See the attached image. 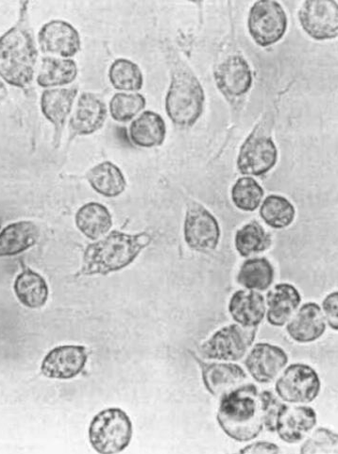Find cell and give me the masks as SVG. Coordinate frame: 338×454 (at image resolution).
Here are the masks:
<instances>
[{
  "label": "cell",
  "instance_id": "obj_1",
  "mask_svg": "<svg viewBox=\"0 0 338 454\" xmlns=\"http://www.w3.org/2000/svg\"><path fill=\"white\" fill-rule=\"evenodd\" d=\"M27 5L28 3L22 4L18 24L0 37V79L21 90L32 84L38 59Z\"/></svg>",
  "mask_w": 338,
  "mask_h": 454
},
{
  "label": "cell",
  "instance_id": "obj_2",
  "mask_svg": "<svg viewBox=\"0 0 338 454\" xmlns=\"http://www.w3.org/2000/svg\"><path fill=\"white\" fill-rule=\"evenodd\" d=\"M152 242L149 232L130 234L112 231L104 239L86 247L77 277L106 276L120 271L134 262Z\"/></svg>",
  "mask_w": 338,
  "mask_h": 454
},
{
  "label": "cell",
  "instance_id": "obj_3",
  "mask_svg": "<svg viewBox=\"0 0 338 454\" xmlns=\"http://www.w3.org/2000/svg\"><path fill=\"white\" fill-rule=\"evenodd\" d=\"M257 387L247 382L219 398L216 421L232 441H254L263 431Z\"/></svg>",
  "mask_w": 338,
  "mask_h": 454
},
{
  "label": "cell",
  "instance_id": "obj_4",
  "mask_svg": "<svg viewBox=\"0 0 338 454\" xmlns=\"http://www.w3.org/2000/svg\"><path fill=\"white\" fill-rule=\"evenodd\" d=\"M205 94L201 83L188 68L176 69L166 97V112L178 127L194 126L204 109Z\"/></svg>",
  "mask_w": 338,
  "mask_h": 454
},
{
  "label": "cell",
  "instance_id": "obj_5",
  "mask_svg": "<svg viewBox=\"0 0 338 454\" xmlns=\"http://www.w3.org/2000/svg\"><path fill=\"white\" fill-rule=\"evenodd\" d=\"M273 124L271 114L263 115L242 144L237 160L242 175L261 177L276 166L278 150L272 139Z\"/></svg>",
  "mask_w": 338,
  "mask_h": 454
},
{
  "label": "cell",
  "instance_id": "obj_6",
  "mask_svg": "<svg viewBox=\"0 0 338 454\" xmlns=\"http://www.w3.org/2000/svg\"><path fill=\"white\" fill-rule=\"evenodd\" d=\"M132 422L121 408H107L97 414L90 427L88 435L93 449L101 454L119 453L130 444Z\"/></svg>",
  "mask_w": 338,
  "mask_h": 454
},
{
  "label": "cell",
  "instance_id": "obj_7",
  "mask_svg": "<svg viewBox=\"0 0 338 454\" xmlns=\"http://www.w3.org/2000/svg\"><path fill=\"white\" fill-rule=\"evenodd\" d=\"M257 328L248 329L230 325L215 332L199 348L204 360L218 362H238L242 360L253 347Z\"/></svg>",
  "mask_w": 338,
  "mask_h": 454
},
{
  "label": "cell",
  "instance_id": "obj_8",
  "mask_svg": "<svg viewBox=\"0 0 338 454\" xmlns=\"http://www.w3.org/2000/svg\"><path fill=\"white\" fill-rule=\"evenodd\" d=\"M320 390L318 372L306 364H289L276 379V395L288 404L311 403L318 397Z\"/></svg>",
  "mask_w": 338,
  "mask_h": 454
},
{
  "label": "cell",
  "instance_id": "obj_9",
  "mask_svg": "<svg viewBox=\"0 0 338 454\" xmlns=\"http://www.w3.org/2000/svg\"><path fill=\"white\" fill-rule=\"evenodd\" d=\"M287 25L285 10L276 2H257L249 11L248 33L262 48H268L280 41L286 35Z\"/></svg>",
  "mask_w": 338,
  "mask_h": 454
},
{
  "label": "cell",
  "instance_id": "obj_10",
  "mask_svg": "<svg viewBox=\"0 0 338 454\" xmlns=\"http://www.w3.org/2000/svg\"><path fill=\"white\" fill-rule=\"evenodd\" d=\"M222 231L215 215L202 204L191 202L185 213L184 224L185 241L191 250L200 254L215 252Z\"/></svg>",
  "mask_w": 338,
  "mask_h": 454
},
{
  "label": "cell",
  "instance_id": "obj_11",
  "mask_svg": "<svg viewBox=\"0 0 338 454\" xmlns=\"http://www.w3.org/2000/svg\"><path fill=\"white\" fill-rule=\"evenodd\" d=\"M299 20L303 31L317 41L332 40L338 35V5L331 0H310L301 7Z\"/></svg>",
  "mask_w": 338,
  "mask_h": 454
},
{
  "label": "cell",
  "instance_id": "obj_12",
  "mask_svg": "<svg viewBox=\"0 0 338 454\" xmlns=\"http://www.w3.org/2000/svg\"><path fill=\"white\" fill-rule=\"evenodd\" d=\"M246 356L244 365L248 373L261 385L274 382L289 361L283 348L262 342L251 348Z\"/></svg>",
  "mask_w": 338,
  "mask_h": 454
},
{
  "label": "cell",
  "instance_id": "obj_13",
  "mask_svg": "<svg viewBox=\"0 0 338 454\" xmlns=\"http://www.w3.org/2000/svg\"><path fill=\"white\" fill-rule=\"evenodd\" d=\"M217 90L228 99H240L253 85V73L246 59L232 54L218 64L214 71Z\"/></svg>",
  "mask_w": 338,
  "mask_h": 454
},
{
  "label": "cell",
  "instance_id": "obj_14",
  "mask_svg": "<svg viewBox=\"0 0 338 454\" xmlns=\"http://www.w3.org/2000/svg\"><path fill=\"white\" fill-rule=\"evenodd\" d=\"M317 424L318 416L313 407L286 403L277 417L275 433L287 444H299Z\"/></svg>",
  "mask_w": 338,
  "mask_h": 454
},
{
  "label": "cell",
  "instance_id": "obj_15",
  "mask_svg": "<svg viewBox=\"0 0 338 454\" xmlns=\"http://www.w3.org/2000/svg\"><path fill=\"white\" fill-rule=\"evenodd\" d=\"M198 364L202 383L213 397L219 399L232 389L248 382L241 365L232 362H205L193 354Z\"/></svg>",
  "mask_w": 338,
  "mask_h": 454
},
{
  "label": "cell",
  "instance_id": "obj_16",
  "mask_svg": "<svg viewBox=\"0 0 338 454\" xmlns=\"http://www.w3.org/2000/svg\"><path fill=\"white\" fill-rule=\"evenodd\" d=\"M38 43L43 53L65 59L75 57L82 48L77 28L64 20H51L43 25L38 34Z\"/></svg>",
  "mask_w": 338,
  "mask_h": 454
},
{
  "label": "cell",
  "instance_id": "obj_17",
  "mask_svg": "<svg viewBox=\"0 0 338 454\" xmlns=\"http://www.w3.org/2000/svg\"><path fill=\"white\" fill-rule=\"evenodd\" d=\"M87 360L88 353L83 346H58L43 359L41 372L50 379L70 380L82 373Z\"/></svg>",
  "mask_w": 338,
  "mask_h": 454
},
{
  "label": "cell",
  "instance_id": "obj_18",
  "mask_svg": "<svg viewBox=\"0 0 338 454\" xmlns=\"http://www.w3.org/2000/svg\"><path fill=\"white\" fill-rule=\"evenodd\" d=\"M107 114L104 99L90 92L82 94L70 116L68 127L71 137H85L96 133L104 127Z\"/></svg>",
  "mask_w": 338,
  "mask_h": 454
},
{
  "label": "cell",
  "instance_id": "obj_19",
  "mask_svg": "<svg viewBox=\"0 0 338 454\" xmlns=\"http://www.w3.org/2000/svg\"><path fill=\"white\" fill-rule=\"evenodd\" d=\"M286 325L289 338L300 344L318 340L327 329L320 306L313 301L306 302L300 307Z\"/></svg>",
  "mask_w": 338,
  "mask_h": 454
},
{
  "label": "cell",
  "instance_id": "obj_20",
  "mask_svg": "<svg viewBox=\"0 0 338 454\" xmlns=\"http://www.w3.org/2000/svg\"><path fill=\"white\" fill-rule=\"evenodd\" d=\"M78 88H51L41 96V111L43 116L54 126V143L60 142L64 127L71 114L78 95Z\"/></svg>",
  "mask_w": 338,
  "mask_h": 454
},
{
  "label": "cell",
  "instance_id": "obj_21",
  "mask_svg": "<svg viewBox=\"0 0 338 454\" xmlns=\"http://www.w3.org/2000/svg\"><path fill=\"white\" fill-rule=\"evenodd\" d=\"M228 310L235 324L243 328L255 329L266 317V300L258 291L241 289L233 293Z\"/></svg>",
  "mask_w": 338,
  "mask_h": 454
},
{
  "label": "cell",
  "instance_id": "obj_22",
  "mask_svg": "<svg viewBox=\"0 0 338 454\" xmlns=\"http://www.w3.org/2000/svg\"><path fill=\"white\" fill-rule=\"evenodd\" d=\"M264 300L269 324L274 327H284L299 309L302 296L295 286L283 283L274 286Z\"/></svg>",
  "mask_w": 338,
  "mask_h": 454
},
{
  "label": "cell",
  "instance_id": "obj_23",
  "mask_svg": "<svg viewBox=\"0 0 338 454\" xmlns=\"http://www.w3.org/2000/svg\"><path fill=\"white\" fill-rule=\"evenodd\" d=\"M129 137L139 148H156L163 145L167 137L165 120L153 111H145L130 123Z\"/></svg>",
  "mask_w": 338,
  "mask_h": 454
},
{
  "label": "cell",
  "instance_id": "obj_24",
  "mask_svg": "<svg viewBox=\"0 0 338 454\" xmlns=\"http://www.w3.org/2000/svg\"><path fill=\"white\" fill-rule=\"evenodd\" d=\"M39 229L32 222H18L0 231V257L20 254L34 247L39 239Z\"/></svg>",
  "mask_w": 338,
  "mask_h": 454
},
{
  "label": "cell",
  "instance_id": "obj_25",
  "mask_svg": "<svg viewBox=\"0 0 338 454\" xmlns=\"http://www.w3.org/2000/svg\"><path fill=\"white\" fill-rule=\"evenodd\" d=\"M75 223L83 236L98 240L104 238L113 227V216L104 204L88 202L76 213Z\"/></svg>",
  "mask_w": 338,
  "mask_h": 454
},
{
  "label": "cell",
  "instance_id": "obj_26",
  "mask_svg": "<svg viewBox=\"0 0 338 454\" xmlns=\"http://www.w3.org/2000/svg\"><path fill=\"white\" fill-rule=\"evenodd\" d=\"M13 289L19 301L31 309H39L45 306L50 295L46 280L28 268H24L17 277Z\"/></svg>",
  "mask_w": 338,
  "mask_h": 454
},
{
  "label": "cell",
  "instance_id": "obj_27",
  "mask_svg": "<svg viewBox=\"0 0 338 454\" xmlns=\"http://www.w3.org/2000/svg\"><path fill=\"white\" fill-rule=\"evenodd\" d=\"M78 66L72 59L43 57L38 70L37 83L43 88H60L77 79Z\"/></svg>",
  "mask_w": 338,
  "mask_h": 454
},
{
  "label": "cell",
  "instance_id": "obj_28",
  "mask_svg": "<svg viewBox=\"0 0 338 454\" xmlns=\"http://www.w3.org/2000/svg\"><path fill=\"white\" fill-rule=\"evenodd\" d=\"M86 178L95 192L106 198L121 196L127 187L122 169L108 160L92 168L86 174Z\"/></svg>",
  "mask_w": 338,
  "mask_h": 454
},
{
  "label": "cell",
  "instance_id": "obj_29",
  "mask_svg": "<svg viewBox=\"0 0 338 454\" xmlns=\"http://www.w3.org/2000/svg\"><path fill=\"white\" fill-rule=\"evenodd\" d=\"M275 279V270L271 262L264 257L247 259L240 269L237 282L248 290L267 291Z\"/></svg>",
  "mask_w": 338,
  "mask_h": 454
},
{
  "label": "cell",
  "instance_id": "obj_30",
  "mask_svg": "<svg viewBox=\"0 0 338 454\" xmlns=\"http://www.w3.org/2000/svg\"><path fill=\"white\" fill-rule=\"evenodd\" d=\"M271 245V234L257 222L244 225L235 233V250L243 258L255 257L267 252Z\"/></svg>",
  "mask_w": 338,
  "mask_h": 454
},
{
  "label": "cell",
  "instance_id": "obj_31",
  "mask_svg": "<svg viewBox=\"0 0 338 454\" xmlns=\"http://www.w3.org/2000/svg\"><path fill=\"white\" fill-rule=\"evenodd\" d=\"M260 216L263 223L271 228L283 230L295 221L296 209L287 198L280 195H270L261 205Z\"/></svg>",
  "mask_w": 338,
  "mask_h": 454
},
{
  "label": "cell",
  "instance_id": "obj_32",
  "mask_svg": "<svg viewBox=\"0 0 338 454\" xmlns=\"http://www.w3.org/2000/svg\"><path fill=\"white\" fill-rule=\"evenodd\" d=\"M109 80L116 90L137 92L144 85V76L140 67L128 59L121 58L111 65Z\"/></svg>",
  "mask_w": 338,
  "mask_h": 454
},
{
  "label": "cell",
  "instance_id": "obj_33",
  "mask_svg": "<svg viewBox=\"0 0 338 454\" xmlns=\"http://www.w3.org/2000/svg\"><path fill=\"white\" fill-rule=\"evenodd\" d=\"M264 192L252 177L240 178L232 187L231 198L234 207L244 212H255L260 207Z\"/></svg>",
  "mask_w": 338,
  "mask_h": 454
},
{
  "label": "cell",
  "instance_id": "obj_34",
  "mask_svg": "<svg viewBox=\"0 0 338 454\" xmlns=\"http://www.w3.org/2000/svg\"><path fill=\"white\" fill-rule=\"evenodd\" d=\"M145 106V98L139 93H116L110 101L109 111L114 121L126 123L134 120Z\"/></svg>",
  "mask_w": 338,
  "mask_h": 454
},
{
  "label": "cell",
  "instance_id": "obj_35",
  "mask_svg": "<svg viewBox=\"0 0 338 454\" xmlns=\"http://www.w3.org/2000/svg\"><path fill=\"white\" fill-rule=\"evenodd\" d=\"M337 446V434L328 428L319 427L305 437L300 452L303 454H335Z\"/></svg>",
  "mask_w": 338,
  "mask_h": 454
},
{
  "label": "cell",
  "instance_id": "obj_36",
  "mask_svg": "<svg viewBox=\"0 0 338 454\" xmlns=\"http://www.w3.org/2000/svg\"><path fill=\"white\" fill-rule=\"evenodd\" d=\"M258 397L263 429L274 434L277 417L286 403L270 390L259 392Z\"/></svg>",
  "mask_w": 338,
  "mask_h": 454
},
{
  "label": "cell",
  "instance_id": "obj_37",
  "mask_svg": "<svg viewBox=\"0 0 338 454\" xmlns=\"http://www.w3.org/2000/svg\"><path fill=\"white\" fill-rule=\"evenodd\" d=\"M325 315L327 325L334 331H338V292L330 293L322 301L320 307Z\"/></svg>",
  "mask_w": 338,
  "mask_h": 454
},
{
  "label": "cell",
  "instance_id": "obj_38",
  "mask_svg": "<svg viewBox=\"0 0 338 454\" xmlns=\"http://www.w3.org/2000/svg\"><path fill=\"white\" fill-rule=\"evenodd\" d=\"M240 453L256 454V453H280L281 450L277 444L269 442H257L245 446L240 450Z\"/></svg>",
  "mask_w": 338,
  "mask_h": 454
},
{
  "label": "cell",
  "instance_id": "obj_39",
  "mask_svg": "<svg viewBox=\"0 0 338 454\" xmlns=\"http://www.w3.org/2000/svg\"><path fill=\"white\" fill-rule=\"evenodd\" d=\"M8 96V88L5 82L0 79V102L4 101Z\"/></svg>",
  "mask_w": 338,
  "mask_h": 454
}]
</instances>
